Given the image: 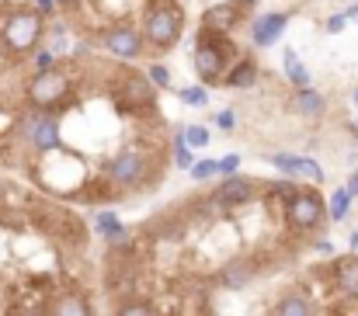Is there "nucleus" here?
<instances>
[{"label": "nucleus", "instance_id": "f257e3e1", "mask_svg": "<svg viewBox=\"0 0 358 316\" xmlns=\"http://www.w3.org/2000/svg\"><path fill=\"white\" fill-rule=\"evenodd\" d=\"M139 31L150 52H171L185 35V10L178 7V0H146Z\"/></svg>", "mask_w": 358, "mask_h": 316}, {"label": "nucleus", "instance_id": "f03ea898", "mask_svg": "<svg viewBox=\"0 0 358 316\" xmlns=\"http://www.w3.org/2000/svg\"><path fill=\"white\" fill-rule=\"evenodd\" d=\"M237 45L230 42V35H209L199 31L195 35V49H192V70L199 77L202 87H220L223 73L230 70V63L237 59Z\"/></svg>", "mask_w": 358, "mask_h": 316}, {"label": "nucleus", "instance_id": "7ed1b4c3", "mask_svg": "<svg viewBox=\"0 0 358 316\" xmlns=\"http://www.w3.org/2000/svg\"><path fill=\"white\" fill-rule=\"evenodd\" d=\"M153 178H157V164H153V157H150L143 146H136V143L122 146L119 153L105 164V181H108V188H115V192H143V188H150Z\"/></svg>", "mask_w": 358, "mask_h": 316}, {"label": "nucleus", "instance_id": "20e7f679", "mask_svg": "<svg viewBox=\"0 0 358 316\" xmlns=\"http://www.w3.org/2000/svg\"><path fill=\"white\" fill-rule=\"evenodd\" d=\"M282 219H285V226H289L292 233H299V236L317 233V229L327 222V202H324L320 188H313V185H299V188L285 199Z\"/></svg>", "mask_w": 358, "mask_h": 316}, {"label": "nucleus", "instance_id": "39448f33", "mask_svg": "<svg viewBox=\"0 0 358 316\" xmlns=\"http://www.w3.org/2000/svg\"><path fill=\"white\" fill-rule=\"evenodd\" d=\"M98 42H101V49H105L108 56H115L119 63H136V59H143V56L150 52L146 42H143L139 21H132V17H119V21L105 24V28L98 31Z\"/></svg>", "mask_w": 358, "mask_h": 316}, {"label": "nucleus", "instance_id": "423d86ee", "mask_svg": "<svg viewBox=\"0 0 358 316\" xmlns=\"http://www.w3.org/2000/svg\"><path fill=\"white\" fill-rule=\"evenodd\" d=\"M70 91H73V80H70V73H66L63 66L31 73V80H28V87H24L28 105L35 108V111H56V108L70 98Z\"/></svg>", "mask_w": 358, "mask_h": 316}, {"label": "nucleus", "instance_id": "0eeeda50", "mask_svg": "<svg viewBox=\"0 0 358 316\" xmlns=\"http://www.w3.org/2000/svg\"><path fill=\"white\" fill-rule=\"evenodd\" d=\"M0 38H3V45H7L10 52H17V56L35 52V49L42 45V38H45V17L35 14V10H14V14L3 21Z\"/></svg>", "mask_w": 358, "mask_h": 316}, {"label": "nucleus", "instance_id": "6e6552de", "mask_svg": "<svg viewBox=\"0 0 358 316\" xmlns=\"http://www.w3.org/2000/svg\"><path fill=\"white\" fill-rule=\"evenodd\" d=\"M157 87L146 80V73L139 70H125L119 80L112 84V101L119 105V111L125 115H136V111H153L157 105Z\"/></svg>", "mask_w": 358, "mask_h": 316}, {"label": "nucleus", "instance_id": "1a4fd4ad", "mask_svg": "<svg viewBox=\"0 0 358 316\" xmlns=\"http://www.w3.org/2000/svg\"><path fill=\"white\" fill-rule=\"evenodd\" d=\"M261 0H223V3H209L202 14H199V31H209V35H234L240 24L254 14Z\"/></svg>", "mask_w": 358, "mask_h": 316}, {"label": "nucleus", "instance_id": "9d476101", "mask_svg": "<svg viewBox=\"0 0 358 316\" xmlns=\"http://www.w3.org/2000/svg\"><path fill=\"white\" fill-rule=\"evenodd\" d=\"M264 160L282 174V178H292V181H306L313 188H320L327 181V171L320 167V160L306 157V153H264Z\"/></svg>", "mask_w": 358, "mask_h": 316}, {"label": "nucleus", "instance_id": "9b49d317", "mask_svg": "<svg viewBox=\"0 0 358 316\" xmlns=\"http://www.w3.org/2000/svg\"><path fill=\"white\" fill-rule=\"evenodd\" d=\"M24 139L38 150V153H52L63 146V122L56 111H31L21 125Z\"/></svg>", "mask_w": 358, "mask_h": 316}, {"label": "nucleus", "instance_id": "f8f14e48", "mask_svg": "<svg viewBox=\"0 0 358 316\" xmlns=\"http://www.w3.org/2000/svg\"><path fill=\"white\" fill-rule=\"evenodd\" d=\"M261 271H264V264L254 254H234L230 261L220 264V271H216L213 282L220 289H227V292H243L247 285H254L261 278Z\"/></svg>", "mask_w": 358, "mask_h": 316}, {"label": "nucleus", "instance_id": "ddd939ff", "mask_svg": "<svg viewBox=\"0 0 358 316\" xmlns=\"http://www.w3.org/2000/svg\"><path fill=\"white\" fill-rule=\"evenodd\" d=\"M257 192H261V185L254 181V178H247V174H230V178H220V185H216V192L209 195L220 209H243V206H250L254 199H257Z\"/></svg>", "mask_w": 358, "mask_h": 316}, {"label": "nucleus", "instance_id": "4468645a", "mask_svg": "<svg viewBox=\"0 0 358 316\" xmlns=\"http://www.w3.org/2000/svg\"><path fill=\"white\" fill-rule=\"evenodd\" d=\"M289 21H292V10H264V14H257L254 21H250V45L254 49H271V45H278L282 38H285V28H289Z\"/></svg>", "mask_w": 358, "mask_h": 316}, {"label": "nucleus", "instance_id": "2eb2a0df", "mask_svg": "<svg viewBox=\"0 0 358 316\" xmlns=\"http://www.w3.org/2000/svg\"><path fill=\"white\" fill-rule=\"evenodd\" d=\"M257 80H261V63L254 52H240L230 63V70L223 73V87H230V91H250V87H257Z\"/></svg>", "mask_w": 358, "mask_h": 316}, {"label": "nucleus", "instance_id": "dca6fc26", "mask_svg": "<svg viewBox=\"0 0 358 316\" xmlns=\"http://www.w3.org/2000/svg\"><path fill=\"white\" fill-rule=\"evenodd\" d=\"M331 285H334L345 299L358 303V254L331 257Z\"/></svg>", "mask_w": 358, "mask_h": 316}, {"label": "nucleus", "instance_id": "f3484780", "mask_svg": "<svg viewBox=\"0 0 358 316\" xmlns=\"http://www.w3.org/2000/svg\"><path fill=\"white\" fill-rule=\"evenodd\" d=\"M271 316H317V306H313V299H310L306 289L285 285L275 296V303H271Z\"/></svg>", "mask_w": 358, "mask_h": 316}, {"label": "nucleus", "instance_id": "a211bd4d", "mask_svg": "<svg viewBox=\"0 0 358 316\" xmlns=\"http://www.w3.org/2000/svg\"><path fill=\"white\" fill-rule=\"evenodd\" d=\"M45 316H94V306L80 289H66L45 306Z\"/></svg>", "mask_w": 358, "mask_h": 316}, {"label": "nucleus", "instance_id": "6ab92c4d", "mask_svg": "<svg viewBox=\"0 0 358 316\" xmlns=\"http://www.w3.org/2000/svg\"><path fill=\"white\" fill-rule=\"evenodd\" d=\"M91 222H94V233L105 240V247H112V250H115V247H122V243H129V226H125L112 209L94 212V219H91Z\"/></svg>", "mask_w": 358, "mask_h": 316}, {"label": "nucleus", "instance_id": "aec40b11", "mask_svg": "<svg viewBox=\"0 0 358 316\" xmlns=\"http://www.w3.org/2000/svg\"><path fill=\"white\" fill-rule=\"evenodd\" d=\"M292 115H299V118H310V122H317V118H324V111H327V98L317 91V87H296L292 91Z\"/></svg>", "mask_w": 358, "mask_h": 316}, {"label": "nucleus", "instance_id": "412c9836", "mask_svg": "<svg viewBox=\"0 0 358 316\" xmlns=\"http://www.w3.org/2000/svg\"><path fill=\"white\" fill-rule=\"evenodd\" d=\"M282 73H285V80L292 84V91H296V87H313V73L306 70V63L299 59L296 49H282Z\"/></svg>", "mask_w": 358, "mask_h": 316}, {"label": "nucleus", "instance_id": "4be33fe9", "mask_svg": "<svg viewBox=\"0 0 358 316\" xmlns=\"http://www.w3.org/2000/svg\"><path fill=\"white\" fill-rule=\"evenodd\" d=\"M171 157H174V167L178 171H192V164H195V153H192V146L185 143V132H181V125L174 129V139H171Z\"/></svg>", "mask_w": 358, "mask_h": 316}, {"label": "nucleus", "instance_id": "5701e85b", "mask_svg": "<svg viewBox=\"0 0 358 316\" xmlns=\"http://www.w3.org/2000/svg\"><path fill=\"white\" fill-rule=\"evenodd\" d=\"M352 195H348V188L341 185V188H334L331 195H327V219H334V222H341V219H348V209H352Z\"/></svg>", "mask_w": 358, "mask_h": 316}, {"label": "nucleus", "instance_id": "b1692460", "mask_svg": "<svg viewBox=\"0 0 358 316\" xmlns=\"http://www.w3.org/2000/svg\"><path fill=\"white\" fill-rule=\"evenodd\" d=\"M115 316H157V310L143 296H125V299H119V306H115Z\"/></svg>", "mask_w": 358, "mask_h": 316}, {"label": "nucleus", "instance_id": "393cba45", "mask_svg": "<svg viewBox=\"0 0 358 316\" xmlns=\"http://www.w3.org/2000/svg\"><path fill=\"white\" fill-rule=\"evenodd\" d=\"M299 185L292 181V178H275V181H268V185H261V192H264V199L268 202H282L285 206V199L296 192Z\"/></svg>", "mask_w": 358, "mask_h": 316}, {"label": "nucleus", "instance_id": "a878e982", "mask_svg": "<svg viewBox=\"0 0 358 316\" xmlns=\"http://www.w3.org/2000/svg\"><path fill=\"white\" fill-rule=\"evenodd\" d=\"M178 101L188 108H206L209 105V87L202 84H188V87H178Z\"/></svg>", "mask_w": 358, "mask_h": 316}, {"label": "nucleus", "instance_id": "bb28decb", "mask_svg": "<svg viewBox=\"0 0 358 316\" xmlns=\"http://www.w3.org/2000/svg\"><path fill=\"white\" fill-rule=\"evenodd\" d=\"M146 80H150L157 91H171V87H174V77H171V66H167V63H150V66H146Z\"/></svg>", "mask_w": 358, "mask_h": 316}, {"label": "nucleus", "instance_id": "cd10ccee", "mask_svg": "<svg viewBox=\"0 0 358 316\" xmlns=\"http://www.w3.org/2000/svg\"><path fill=\"white\" fill-rule=\"evenodd\" d=\"M181 132H185V143H188L192 150H206V146H209V125L192 122V125H181Z\"/></svg>", "mask_w": 358, "mask_h": 316}, {"label": "nucleus", "instance_id": "c85d7f7f", "mask_svg": "<svg viewBox=\"0 0 358 316\" xmlns=\"http://www.w3.org/2000/svg\"><path fill=\"white\" fill-rule=\"evenodd\" d=\"M188 178H192V181H199V185H202V181H213V178H220V164H216L213 157L195 160V164H192V171H188Z\"/></svg>", "mask_w": 358, "mask_h": 316}, {"label": "nucleus", "instance_id": "c756f323", "mask_svg": "<svg viewBox=\"0 0 358 316\" xmlns=\"http://www.w3.org/2000/svg\"><path fill=\"white\" fill-rule=\"evenodd\" d=\"M31 63H35V73H42V70H52V66H59V56H56L49 45H38Z\"/></svg>", "mask_w": 358, "mask_h": 316}, {"label": "nucleus", "instance_id": "7c9ffc66", "mask_svg": "<svg viewBox=\"0 0 358 316\" xmlns=\"http://www.w3.org/2000/svg\"><path fill=\"white\" fill-rule=\"evenodd\" d=\"M213 125H216L220 132H234V129H237V111H234V108H220V111L213 115Z\"/></svg>", "mask_w": 358, "mask_h": 316}, {"label": "nucleus", "instance_id": "2f4dec72", "mask_svg": "<svg viewBox=\"0 0 358 316\" xmlns=\"http://www.w3.org/2000/svg\"><path fill=\"white\" fill-rule=\"evenodd\" d=\"M216 164H220V178H230V174H237L240 171V153H227V157H216Z\"/></svg>", "mask_w": 358, "mask_h": 316}, {"label": "nucleus", "instance_id": "473e14b6", "mask_svg": "<svg viewBox=\"0 0 358 316\" xmlns=\"http://www.w3.org/2000/svg\"><path fill=\"white\" fill-rule=\"evenodd\" d=\"M345 28H348V17H345V14H331V17L324 21V31H327V35H341Z\"/></svg>", "mask_w": 358, "mask_h": 316}, {"label": "nucleus", "instance_id": "72a5a7b5", "mask_svg": "<svg viewBox=\"0 0 358 316\" xmlns=\"http://www.w3.org/2000/svg\"><path fill=\"white\" fill-rule=\"evenodd\" d=\"M35 14H42L45 21H52L59 14V3L56 0H35Z\"/></svg>", "mask_w": 358, "mask_h": 316}, {"label": "nucleus", "instance_id": "f704fd0d", "mask_svg": "<svg viewBox=\"0 0 358 316\" xmlns=\"http://www.w3.org/2000/svg\"><path fill=\"white\" fill-rule=\"evenodd\" d=\"M313 247H317V254H324V257H334V254H338V250H334V243H331V240H317V243H313Z\"/></svg>", "mask_w": 358, "mask_h": 316}, {"label": "nucleus", "instance_id": "c9c22d12", "mask_svg": "<svg viewBox=\"0 0 358 316\" xmlns=\"http://www.w3.org/2000/svg\"><path fill=\"white\" fill-rule=\"evenodd\" d=\"M345 188H348V195H352V199H358V171H352V174H348Z\"/></svg>", "mask_w": 358, "mask_h": 316}, {"label": "nucleus", "instance_id": "e433bc0d", "mask_svg": "<svg viewBox=\"0 0 358 316\" xmlns=\"http://www.w3.org/2000/svg\"><path fill=\"white\" fill-rule=\"evenodd\" d=\"M341 14L348 17V24H352V21H355V24H358V3H348V7L341 10Z\"/></svg>", "mask_w": 358, "mask_h": 316}, {"label": "nucleus", "instance_id": "4c0bfd02", "mask_svg": "<svg viewBox=\"0 0 358 316\" xmlns=\"http://www.w3.org/2000/svg\"><path fill=\"white\" fill-rule=\"evenodd\" d=\"M59 3V10H77L80 7V0H56Z\"/></svg>", "mask_w": 358, "mask_h": 316}, {"label": "nucleus", "instance_id": "58836bf2", "mask_svg": "<svg viewBox=\"0 0 358 316\" xmlns=\"http://www.w3.org/2000/svg\"><path fill=\"white\" fill-rule=\"evenodd\" d=\"M348 247H352V254H358V229L348 236Z\"/></svg>", "mask_w": 358, "mask_h": 316}, {"label": "nucleus", "instance_id": "ea45409f", "mask_svg": "<svg viewBox=\"0 0 358 316\" xmlns=\"http://www.w3.org/2000/svg\"><path fill=\"white\" fill-rule=\"evenodd\" d=\"M352 105H355V111H358V84L352 87Z\"/></svg>", "mask_w": 358, "mask_h": 316}]
</instances>
